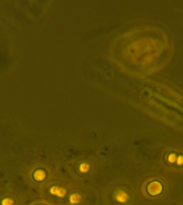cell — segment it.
<instances>
[{
	"label": "cell",
	"instance_id": "6da1fadb",
	"mask_svg": "<svg viewBox=\"0 0 183 205\" xmlns=\"http://www.w3.org/2000/svg\"><path fill=\"white\" fill-rule=\"evenodd\" d=\"M51 193L54 195H56L60 197H64L66 194V191L62 187H58V186H53L51 189Z\"/></svg>",
	"mask_w": 183,
	"mask_h": 205
},
{
	"label": "cell",
	"instance_id": "7a4b0ae2",
	"mask_svg": "<svg viewBox=\"0 0 183 205\" xmlns=\"http://www.w3.org/2000/svg\"><path fill=\"white\" fill-rule=\"evenodd\" d=\"M128 194L121 190L118 191L116 195V199L119 203H125L128 201Z\"/></svg>",
	"mask_w": 183,
	"mask_h": 205
},
{
	"label": "cell",
	"instance_id": "3957f363",
	"mask_svg": "<svg viewBox=\"0 0 183 205\" xmlns=\"http://www.w3.org/2000/svg\"><path fill=\"white\" fill-rule=\"evenodd\" d=\"M33 177L36 181H43L46 177V173L43 170H37L33 174Z\"/></svg>",
	"mask_w": 183,
	"mask_h": 205
},
{
	"label": "cell",
	"instance_id": "277c9868",
	"mask_svg": "<svg viewBox=\"0 0 183 205\" xmlns=\"http://www.w3.org/2000/svg\"><path fill=\"white\" fill-rule=\"evenodd\" d=\"M148 191L150 194L154 196L160 193V189L157 184H155L154 183H151L148 185Z\"/></svg>",
	"mask_w": 183,
	"mask_h": 205
},
{
	"label": "cell",
	"instance_id": "5b68a950",
	"mask_svg": "<svg viewBox=\"0 0 183 205\" xmlns=\"http://www.w3.org/2000/svg\"><path fill=\"white\" fill-rule=\"evenodd\" d=\"M80 199H81V196L79 194H77V193L72 194L70 197V203L72 204L78 203L80 201Z\"/></svg>",
	"mask_w": 183,
	"mask_h": 205
},
{
	"label": "cell",
	"instance_id": "8992f818",
	"mask_svg": "<svg viewBox=\"0 0 183 205\" xmlns=\"http://www.w3.org/2000/svg\"><path fill=\"white\" fill-rule=\"evenodd\" d=\"M13 200L10 198H5L1 201V205H13Z\"/></svg>",
	"mask_w": 183,
	"mask_h": 205
},
{
	"label": "cell",
	"instance_id": "52a82bcc",
	"mask_svg": "<svg viewBox=\"0 0 183 205\" xmlns=\"http://www.w3.org/2000/svg\"><path fill=\"white\" fill-rule=\"evenodd\" d=\"M90 169V165L86 163H82L80 166V170L83 173L87 172Z\"/></svg>",
	"mask_w": 183,
	"mask_h": 205
}]
</instances>
